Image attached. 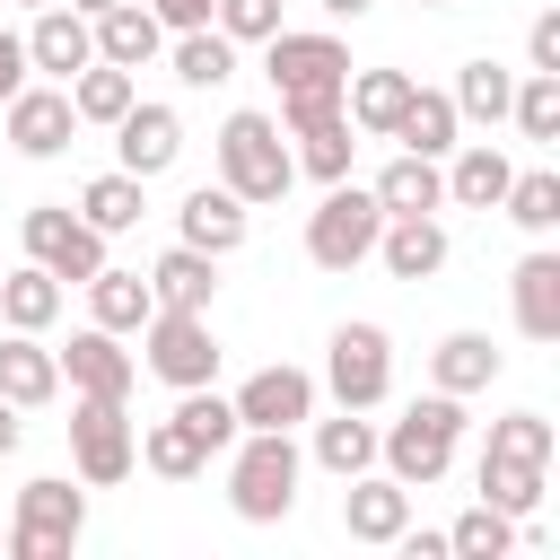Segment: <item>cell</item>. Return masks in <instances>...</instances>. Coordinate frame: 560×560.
<instances>
[{
	"label": "cell",
	"instance_id": "obj_33",
	"mask_svg": "<svg viewBox=\"0 0 560 560\" xmlns=\"http://www.w3.org/2000/svg\"><path fill=\"white\" fill-rule=\"evenodd\" d=\"M140 464H149V472H166V481H201V472H210V446H201V438H192V429L166 411V420H149Z\"/></svg>",
	"mask_w": 560,
	"mask_h": 560
},
{
	"label": "cell",
	"instance_id": "obj_47",
	"mask_svg": "<svg viewBox=\"0 0 560 560\" xmlns=\"http://www.w3.org/2000/svg\"><path fill=\"white\" fill-rule=\"evenodd\" d=\"M324 114H341V96H280V122H289V131H306V122H324Z\"/></svg>",
	"mask_w": 560,
	"mask_h": 560
},
{
	"label": "cell",
	"instance_id": "obj_6",
	"mask_svg": "<svg viewBox=\"0 0 560 560\" xmlns=\"http://www.w3.org/2000/svg\"><path fill=\"white\" fill-rule=\"evenodd\" d=\"M70 464H79L88 490H114V481L140 464V429H131V411L105 402V394H79V402H70Z\"/></svg>",
	"mask_w": 560,
	"mask_h": 560
},
{
	"label": "cell",
	"instance_id": "obj_3",
	"mask_svg": "<svg viewBox=\"0 0 560 560\" xmlns=\"http://www.w3.org/2000/svg\"><path fill=\"white\" fill-rule=\"evenodd\" d=\"M219 184H228L245 210H254V201H280V192L298 184V158L280 149V122H271V114L245 105V114L219 122Z\"/></svg>",
	"mask_w": 560,
	"mask_h": 560
},
{
	"label": "cell",
	"instance_id": "obj_15",
	"mask_svg": "<svg viewBox=\"0 0 560 560\" xmlns=\"http://www.w3.org/2000/svg\"><path fill=\"white\" fill-rule=\"evenodd\" d=\"M114 149H122V175H166L175 158H184V122H175V105H140L131 96V114L114 122Z\"/></svg>",
	"mask_w": 560,
	"mask_h": 560
},
{
	"label": "cell",
	"instance_id": "obj_13",
	"mask_svg": "<svg viewBox=\"0 0 560 560\" xmlns=\"http://www.w3.org/2000/svg\"><path fill=\"white\" fill-rule=\"evenodd\" d=\"M0 114H9V149H18V158H61V149H70V131H79L70 88H18Z\"/></svg>",
	"mask_w": 560,
	"mask_h": 560
},
{
	"label": "cell",
	"instance_id": "obj_30",
	"mask_svg": "<svg viewBox=\"0 0 560 560\" xmlns=\"http://www.w3.org/2000/svg\"><path fill=\"white\" fill-rule=\"evenodd\" d=\"M0 315H9V332H44V324L61 315V280H52L44 262L0 271Z\"/></svg>",
	"mask_w": 560,
	"mask_h": 560
},
{
	"label": "cell",
	"instance_id": "obj_16",
	"mask_svg": "<svg viewBox=\"0 0 560 560\" xmlns=\"http://www.w3.org/2000/svg\"><path fill=\"white\" fill-rule=\"evenodd\" d=\"M402 525H411V490H402L394 472H385V481H376V472H350V490H341V534H350V542H394Z\"/></svg>",
	"mask_w": 560,
	"mask_h": 560
},
{
	"label": "cell",
	"instance_id": "obj_10",
	"mask_svg": "<svg viewBox=\"0 0 560 560\" xmlns=\"http://www.w3.org/2000/svg\"><path fill=\"white\" fill-rule=\"evenodd\" d=\"M26 262H44L52 280H88V271H105V228H88L70 201H44V210H26Z\"/></svg>",
	"mask_w": 560,
	"mask_h": 560
},
{
	"label": "cell",
	"instance_id": "obj_12",
	"mask_svg": "<svg viewBox=\"0 0 560 560\" xmlns=\"http://www.w3.org/2000/svg\"><path fill=\"white\" fill-rule=\"evenodd\" d=\"M228 402H236V429H298V420H315V376L280 359V368H254Z\"/></svg>",
	"mask_w": 560,
	"mask_h": 560
},
{
	"label": "cell",
	"instance_id": "obj_54",
	"mask_svg": "<svg viewBox=\"0 0 560 560\" xmlns=\"http://www.w3.org/2000/svg\"><path fill=\"white\" fill-rule=\"evenodd\" d=\"M0 542H9V525H0Z\"/></svg>",
	"mask_w": 560,
	"mask_h": 560
},
{
	"label": "cell",
	"instance_id": "obj_7",
	"mask_svg": "<svg viewBox=\"0 0 560 560\" xmlns=\"http://www.w3.org/2000/svg\"><path fill=\"white\" fill-rule=\"evenodd\" d=\"M324 385H332L341 411H376L394 394V341H385V324H341L332 350H324Z\"/></svg>",
	"mask_w": 560,
	"mask_h": 560
},
{
	"label": "cell",
	"instance_id": "obj_50",
	"mask_svg": "<svg viewBox=\"0 0 560 560\" xmlns=\"http://www.w3.org/2000/svg\"><path fill=\"white\" fill-rule=\"evenodd\" d=\"M376 0H324V18H368Z\"/></svg>",
	"mask_w": 560,
	"mask_h": 560
},
{
	"label": "cell",
	"instance_id": "obj_49",
	"mask_svg": "<svg viewBox=\"0 0 560 560\" xmlns=\"http://www.w3.org/2000/svg\"><path fill=\"white\" fill-rule=\"evenodd\" d=\"M18 438H26V420H18V402L0 394V455H18Z\"/></svg>",
	"mask_w": 560,
	"mask_h": 560
},
{
	"label": "cell",
	"instance_id": "obj_19",
	"mask_svg": "<svg viewBox=\"0 0 560 560\" xmlns=\"http://www.w3.org/2000/svg\"><path fill=\"white\" fill-rule=\"evenodd\" d=\"M88 26H96V61H114V70H140V61H158V44H166V26L149 18V0H114V9H96Z\"/></svg>",
	"mask_w": 560,
	"mask_h": 560
},
{
	"label": "cell",
	"instance_id": "obj_35",
	"mask_svg": "<svg viewBox=\"0 0 560 560\" xmlns=\"http://www.w3.org/2000/svg\"><path fill=\"white\" fill-rule=\"evenodd\" d=\"M175 79H184V88H228V79H236V44H228L219 26H184V35H175Z\"/></svg>",
	"mask_w": 560,
	"mask_h": 560
},
{
	"label": "cell",
	"instance_id": "obj_8",
	"mask_svg": "<svg viewBox=\"0 0 560 560\" xmlns=\"http://www.w3.org/2000/svg\"><path fill=\"white\" fill-rule=\"evenodd\" d=\"M262 70H271L280 96H341V88H350V44H341V35H298V26H280V35H262Z\"/></svg>",
	"mask_w": 560,
	"mask_h": 560
},
{
	"label": "cell",
	"instance_id": "obj_5",
	"mask_svg": "<svg viewBox=\"0 0 560 560\" xmlns=\"http://www.w3.org/2000/svg\"><path fill=\"white\" fill-rule=\"evenodd\" d=\"M376 228H385V210H376V192H359L350 175L306 210V262L315 271H359L368 254H376Z\"/></svg>",
	"mask_w": 560,
	"mask_h": 560
},
{
	"label": "cell",
	"instance_id": "obj_37",
	"mask_svg": "<svg viewBox=\"0 0 560 560\" xmlns=\"http://www.w3.org/2000/svg\"><path fill=\"white\" fill-rule=\"evenodd\" d=\"M315 464H324L332 481L368 472V464H376V429H368L359 411H341V420H315Z\"/></svg>",
	"mask_w": 560,
	"mask_h": 560
},
{
	"label": "cell",
	"instance_id": "obj_42",
	"mask_svg": "<svg viewBox=\"0 0 560 560\" xmlns=\"http://www.w3.org/2000/svg\"><path fill=\"white\" fill-rule=\"evenodd\" d=\"M551 420L542 411H508V420H490V446L481 455H516V464H551Z\"/></svg>",
	"mask_w": 560,
	"mask_h": 560
},
{
	"label": "cell",
	"instance_id": "obj_26",
	"mask_svg": "<svg viewBox=\"0 0 560 560\" xmlns=\"http://www.w3.org/2000/svg\"><path fill=\"white\" fill-rule=\"evenodd\" d=\"M402 96H411V70H350L341 114H350V131L385 140V131H394V114H402Z\"/></svg>",
	"mask_w": 560,
	"mask_h": 560
},
{
	"label": "cell",
	"instance_id": "obj_14",
	"mask_svg": "<svg viewBox=\"0 0 560 560\" xmlns=\"http://www.w3.org/2000/svg\"><path fill=\"white\" fill-rule=\"evenodd\" d=\"M26 61H35V70H52V79L70 88V79H79V70L96 61V26H88V18L70 9V0L35 9V26H26Z\"/></svg>",
	"mask_w": 560,
	"mask_h": 560
},
{
	"label": "cell",
	"instance_id": "obj_20",
	"mask_svg": "<svg viewBox=\"0 0 560 560\" xmlns=\"http://www.w3.org/2000/svg\"><path fill=\"white\" fill-rule=\"evenodd\" d=\"M455 131H464L455 96H446V88H420V79H411V96H402V114H394V131H385V140H402L411 158H446V149H455Z\"/></svg>",
	"mask_w": 560,
	"mask_h": 560
},
{
	"label": "cell",
	"instance_id": "obj_25",
	"mask_svg": "<svg viewBox=\"0 0 560 560\" xmlns=\"http://www.w3.org/2000/svg\"><path fill=\"white\" fill-rule=\"evenodd\" d=\"M0 394H9L18 411L52 402V394H61V359H52L35 332H9V341H0Z\"/></svg>",
	"mask_w": 560,
	"mask_h": 560
},
{
	"label": "cell",
	"instance_id": "obj_41",
	"mask_svg": "<svg viewBox=\"0 0 560 560\" xmlns=\"http://www.w3.org/2000/svg\"><path fill=\"white\" fill-rule=\"evenodd\" d=\"M175 420H184V429H192L210 455H228V446H236V402H228V394H210V385H184Z\"/></svg>",
	"mask_w": 560,
	"mask_h": 560
},
{
	"label": "cell",
	"instance_id": "obj_45",
	"mask_svg": "<svg viewBox=\"0 0 560 560\" xmlns=\"http://www.w3.org/2000/svg\"><path fill=\"white\" fill-rule=\"evenodd\" d=\"M26 70H35V61H26V35H9V26H0V105L26 88Z\"/></svg>",
	"mask_w": 560,
	"mask_h": 560
},
{
	"label": "cell",
	"instance_id": "obj_48",
	"mask_svg": "<svg viewBox=\"0 0 560 560\" xmlns=\"http://www.w3.org/2000/svg\"><path fill=\"white\" fill-rule=\"evenodd\" d=\"M394 542H402V560H455V551H446V534H411V525H402Z\"/></svg>",
	"mask_w": 560,
	"mask_h": 560
},
{
	"label": "cell",
	"instance_id": "obj_36",
	"mask_svg": "<svg viewBox=\"0 0 560 560\" xmlns=\"http://www.w3.org/2000/svg\"><path fill=\"white\" fill-rule=\"evenodd\" d=\"M350 149H359V140H350V114H324V122H306V131H298V149H289V158H298V175L341 184V175H350Z\"/></svg>",
	"mask_w": 560,
	"mask_h": 560
},
{
	"label": "cell",
	"instance_id": "obj_29",
	"mask_svg": "<svg viewBox=\"0 0 560 560\" xmlns=\"http://www.w3.org/2000/svg\"><path fill=\"white\" fill-rule=\"evenodd\" d=\"M472 490H481L490 508H508V516H534V508H542V490H551V464H516V455H481V464H472Z\"/></svg>",
	"mask_w": 560,
	"mask_h": 560
},
{
	"label": "cell",
	"instance_id": "obj_40",
	"mask_svg": "<svg viewBox=\"0 0 560 560\" xmlns=\"http://www.w3.org/2000/svg\"><path fill=\"white\" fill-rule=\"evenodd\" d=\"M508 122L525 140H560V70H525L516 96H508Z\"/></svg>",
	"mask_w": 560,
	"mask_h": 560
},
{
	"label": "cell",
	"instance_id": "obj_21",
	"mask_svg": "<svg viewBox=\"0 0 560 560\" xmlns=\"http://www.w3.org/2000/svg\"><path fill=\"white\" fill-rule=\"evenodd\" d=\"M376 262L394 271V280H438L446 271V228L420 210V219H385L376 228Z\"/></svg>",
	"mask_w": 560,
	"mask_h": 560
},
{
	"label": "cell",
	"instance_id": "obj_51",
	"mask_svg": "<svg viewBox=\"0 0 560 560\" xmlns=\"http://www.w3.org/2000/svg\"><path fill=\"white\" fill-rule=\"evenodd\" d=\"M70 9H79V18H96V9H114V0H70Z\"/></svg>",
	"mask_w": 560,
	"mask_h": 560
},
{
	"label": "cell",
	"instance_id": "obj_1",
	"mask_svg": "<svg viewBox=\"0 0 560 560\" xmlns=\"http://www.w3.org/2000/svg\"><path fill=\"white\" fill-rule=\"evenodd\" d=\"M455 446H464V394H420L385 438H376V455H385V472L402 481V490H429V481H446V464H455Z\"/></svg>",
	"mask_w": 560,
	"mask_h": 560
},
{
	"label": "cell",
	"instance_id": "obj_22",
	"mask_svg": "<svg viewBox=\"0 0 560 560\" xmlns=\"http://www.w3.org/2000/svg\"><path fill=\"white\" fill-rule=\"evenodd\" d=\"M376 192V210L385 219H420V210H446V175H438V158H385V175L368 184Z\"/></svg>",
	"mask_w": 560,
	"mask_h": 560
},
{
	"label": "cell",
	"instance_id": "obj_27",
	"mask_svg": "<svg viewBox=\"0 0 560 560\" xmlns=\"http://www.w3.org/2000/svg\"><path fill=\"white\" fill-rule=\"evenodd\" d=\"M79 289H88V315H96L105 332H140V324L158 315V298H149L140 271H114V262H105V271H88Z\"/></svg>",
	"mask_w": 560,
	"mask_h": 560
},
{
	"label": "cell",
	"instance_id": "obj_46",
	"mask_svg": "<svg viewBox=\"0 0 560 560\" xmlns=\"http://www.w3.org/2000/svg\"><path fill=\"white\" fill-rule=\"evenodd\" d=\"M149 18L166 35H184V26H210V0H149Z\"/></svg>",
	"mask_w": 560,
	"mask_h": 560
},
{
	"label": "cell",
	"instance_id": "obj_34",
	"mask_svg": "<svg viewBox=\"0 0 560 560\" xmlns=\"http://www.w3.org/2000/svg\"><path fill=\"white\" fill-rule=\"evenodd\" d=\"M446 551H455V560H508V551H516V516L490 508V499H472V508L446 525Z\"/></svg>",
	"mask_w": 560,
	"mask_h": 560
},
{
	"label": "cell",
	"instance_id": "obj_31",
	"mask_svg": "<svg viewBox=\"0 0 560 560\" xmlns=\"http://www.w3.org/2000/svg\"><path fill=\"white\" fill-rule=\"evenodd\" d=\"M446 96H455V114H464V122H508L516 70H499V61L481 52V61H464V70H455V88H446Z\"/></svg>",
	"mask_w": 560,
	"mask_h": 560
},
{
	"label": "cell",
	"instance_id": "obj_23",
	"mask_svg": "<svg viewBox=\"0 0 560 560\" xmlns=\"http://www.w3.org/2000/svg\"><path fill=\"white\" fill-rule=\"evenodd\" d=\"M508 298H516V332L525 341H560V254H525Z\"/></svg>",
	"mask_w": 560,
	"mask_h": 560
},
{
	"label": "cell",
	"instance_id": "obj_53",
	"mask_svg": "<svg viewBox=\"0 0 560 560\" xmlns=\"http://www.w3.org/2000/svg\"><path fill=\"white\" fill-rule=\"evenodd\" d=\"M18 9H52V0H18Z\"/></svg>",
	"mask_w": 560,
	"mask_h": 560
},
{
	"label": "cell",
	"instance_id": "obj_39",
	"mask_svg": "<svg viewBox=\"0 0 560 560\" xmlns=\"http://www.w3.org/2000/svg\"><path fill=\"white\" fill-rule=\"evenodd\" d=\"M499 210H508L525 236H551V228H560V175H551V166H534V175H508Z\"/></svg>",
	"mask_w": 560,
	"mask_h": 560
},
{
	"label": "cell",
	"instance_id": "obj_2",
	"mask_svg": "<svg viewBox=\"0 0 560 560\" xmlns=\"http://www.w3.org/2000/svg\"><path fill=\"white\" fill-rule=\"evenodd\" d=\"M228 508H236L245 525H280V516L298 508V438H289V429H236Z\"/></svg>",
	"mask_w": 560,
	"mask_h": 560
},
{
	"label": "cell",
	"instance_id": "obj_43",
	"mask_svg": "<svg viewBox=\"0 0 560 560\" xmlns=\"http://www.w3.org/2000/svg\"><path fill=\"white\" fill-rule=\"evenodd\" d=\"M210 26L228 44H262V35H280V0H210Z\"/></svg>",
	"mask_w": 560,
	"mask_h": 560
},
{
	"label": "cell",
	"instance_id": "obj_4",
	"mask_svg": "<svg viewBox=\"0 0 560 560\" xmlns=\"http://www.w3.org/2000/svg\"><path fill=\"white\" fill-rule=\"evenodd\" d=\"M79 534H88V490H70V481H26L18 490V516H9V560H70L79 551Z\"/></svg>",
	"mask_w": 560,
	"mask_h": 560
},
{
	"label": "cell",
	"instance_id": "obj_52",
	"mask_svg": "<svg viewBox=\"0 0 560 560\" xmlns=\"http://www.w3.org/2000/svg\"><path fill=\"white\" fill-rule=\"evenodd\" d=\"M420 9H455V0H420Z\"/></svg>",
	"mask_w": 560,
	"mask_h": 560
},
{
	"label": "cell",
	"instance_id": "obj_44",
	"mask_svg": "<svg viewBox=\"0 0 560 560\" xmlns=\"http://www.w3.org/2000/svg\"><path fill=\"white\" fill-rule=\"evenodd\" d=\"M525 61H534V70H560V9H542V18L525 26Z\"/></svg>",
	"mask_w": 560,
	"mask_h": 560
},
{
	"label": "cell",
	"instance_id": "obj_11",
	"mask_svg": "<svg viewBox=\"0 0 560 560\" xmlns=\"http://www.w3.org/2000/svg\"><path fill=\"white\" fill-rule=\"evenodd\" d=\"M52 359H61L70 394H105V402H131V385H140V359H131V350H122V332H105V324L70 332V350H52Z\"/></svg>",
	"mask_w": 560,
	"mask_h": 560
},
{
	"label": "cell",
	"instance_id": "obj_18",
	"mask_svg": "<svg viewBox=\"0 0 560 560\" xmlns=\"http://www.w3.org/2000/svg\"><path fill=\"white\" fill-rule=\"evenodd\" d=\"M149 298H158V306H184V315H210V298H219V254L166 245V254L149 262Z\"/></svg>",
	"mask_w": 560,
	"mask_h": 560
},
{
	"label": "cell",
	"instance_id": "obj_24",
	"mask_svg": "<svg viewBox=\"0 0 560 560\" xmlns=\"http://www.w3.org/2000/svg\"><path fill=\"white\" fill-rule=\"evenodd\" d=\"M446 158H455V166H438V175H446V201H455V210H499V192H508V175H516V166H508L490 140H472V149L455 140Z\"/></svg>",
	"mask_w": 560,
	"mask_h": 560
},
{
	"label": "cell",
	"instance_id": "obj_38",
	"mask_svg": "<svg viewBox=\"0 0 560 560\" xmlns=\"http://www.w3.org/2000/svg\"><path fill=\"white\" fill-rule=\"evenodd\" d=\"M140 210H149V201H140V175H122V166H114V175H96V184L79 192V219H88V228H105V236L140 228Z\"/></svg>",
	"mask_w": 560,
	"mask_h": 560
},
{
	"label": "cell",
	"instance_id": "obj_28",
	"mask_svg": "<svg viewBox=\"0 0 560 560\" xmlns=\"http://www.w3.org/2000/svg\"><path fill=\"white\" fill-rule=\"evenodd\" d=\"M499 368H508V359L490 350V332H446V341L429 350V376H438V394H481Z\"/></svg>",
	"mask_w": 560,
	"mask_h": 560
},
{
	"label": "cell",
	"instance_id": "obj_55",
	"mask_svg": "<svg viewBox=\"0 0 560 560\" xmlns=\"http://www.w3.org/2000/svg\"><path fill=\"white\" fill-rule=\"evenodd\" d=\"M0 271H9V262H0Z\"/></svg>",
	"mask_w": 560,
	"mask_h": 560
},
{
	"label": "cell",
	"instance_id": "obj_17",
	"mask_svg": "<svg viewBox=\"0 0 560 560\" xmlns=\"http://www.w3.org/2000/svg\"><path fill=\"white\" fill-rule=\"evenodd\" d=\"M175 228H184V245H201V254H236L254 219H245V201H236L228 184H192L184 210H175Z\"/></svg>",
	"mask_w": 560,
	"mask_h": 560
},
{
	"label": "cell",
	"instance_id": "obj_32",
	"mask_svg": "<svg viewBox=\"0 0 560 560\" xmlns=\"http://www.w3.org/2000/svg\"><path fill=\"white\" fill-rule=\"evenodd\" d=\"M131 96H140V88H131V70H114V61H88V70L70 79V114H79V122H105V131L131 114Z\"/></svg>",
	"mask_w": 560,
	"mask_h": 560
},
{
	"label": "cell",
	"instance_id": "obj_9",
	"mask_svg": "<svg viewBox=\"0 0 560 560\" xmlns=\"http://www.w3.org/2000/svg\"><path fill=\"white\" fill-rule=\"evenodd\" d=\"M140 341H149V376H166L175 394H184V385H210V376H219V332H210V315L158 306V315L140 324Z\"/></svg>",
	"mask_w": 560,
	"mask_h": 560
}]
</instances>
